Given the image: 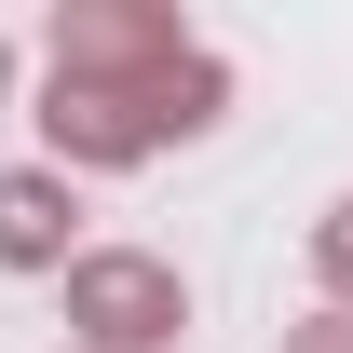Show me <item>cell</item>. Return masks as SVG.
Masks as SVG:
<instances>
[{"instance_id": "cell-1", "label": "cell", "mask_w": 353, "mask_h": 353, "mask_svg": "<svg viewBox=\"0 0 353 353\" xmlns=\"http://www.w3.org/2000/svg\"><path fill=\"white\" fill-rule=\"evenodd\" d=\"M231 109V68L218 54H176L150 82H41V163L68 176H109V163H150V150H190V136H218Z\"/></svg>"}, {"instance_id": "cell-2", "label": "cell", "mask_w": 353, "mask_h": 353, "mask_svg": "<svg viewBox=\"0 0 353 353\" xmlns=\"http://www.w3.org/2000/svg\"><path fill=\"white\" fill-rule=\"evenodd\" d=\"M68 340H82V353H176V340H190V285H176V259H150V245H95V259L68 272Z\"/></svg>"}, {"instance_id": "cell-3", "label": "cell", "mask_w": 353, "mask_h": 353, "mask_svg": "<svg viewBox=\"0 0 353 353\" xmlns=\"http://www.w3.org/2000/svg\"><path fill=\"white\" fill-rule=\"evenodd\" d=\"M176 54H204L176 28V0H68L54 14V82H150Z\"/></svg>"}, {"instance_id": "cell-4", "label": "cell", "mask_w": 353, "mask_h": 353, "mask_svg": "<svg viewBox=\"0 0 353 353\" xmlns=\"http://www.w3.org/2000/svg\"><path fill=\"white\" fill-rule=\"evenodd\" d=\"M95 245H82V176L68 163H0V272H82Z\"/></svg>"}, {"instance_id": "cell-5", "label": "cell", "mask_w": 353, "mask_h": 353, "mask_svg": "<svg viewBox=\"0 0 353 353\" xmlns=\"http://www.w3.org/2000/svg\"><path fill=\"white\" fill-rule=\"evenodd\" d=\"M312 285H326V299L353 312V190L326 204V218H312Z\"/></svg>"}, {"instance_id": "cell-6", "label": "cell", "mask_w": 353, "mask_h": 353, "mask_svg": "<svg viewBox=\"0 0 353 353\" xmlns=\"http://www.w3.org/2000/svg\"><path fill=\"white\" fill-rule=\"evenodd\" d=\"M285 353H353V312L326 299V312H299V326H285Z\"/></svg>"}, {"instance_id": "cell-7", "label": "cell", "mask_w": 353, "mask_h": 353, "mask_svg": "<svg viewBox=\"0 0 353 353\" xmlns=\"http://www.w3.org/2000/svg\"><path fill=\"white\" fill-rule=\"evenodd\" d=\"M0 95H14V41H0Z\"/></svg>"}, {"instance_id": "cell-8", "label": "cell", "mask_w": 353, "mask_h": 353, "mask_svg": "<svg viewBox=\"0 0 353 353\" xmlns=\"http://www.w3.org/2000/svg\"><path fill=\"white\" fill-rule=\"evenodd\" d=\"M68 353H82V340H68Z\"/></svg>"}]
</instances>
